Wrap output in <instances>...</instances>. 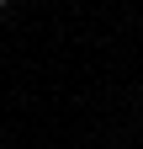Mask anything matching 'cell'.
Returning a JSON list of instances; mask_svg holds the SVG:
<instances>
[{
    "label": "cell",
    "mask_w": 143,
    "mask_h": 149,
    "mask_svg": "<svg viewBox=\"0 0 143 149\" xmlns=\"http://www.w3.org/2000/svg\"><path fill=\"white\" fill-rule=\"evenodd\" d=\"M138 107H143V96H138Z\"/></svg>",
    "instance_id": "cell-2"
},
{
    "label": "cell",
    "mask_w": 143,
    "mask_h": 149,
    "mask_svg": "<svg viewBox=\"0 0 143 149\" xmlns=\"http://www.w3.org/2000/svg\"><path fill=\"white\" fill-rule=\"evenodd\" d=\"M0 11H6V0H0Z\"/></svg>",
    "instance_id": "cell-1"
}]
</instances>
